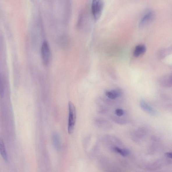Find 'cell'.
I'll return each instance as SVG.
<instances>
[{"mask_svg":"<svg viewBox=\"0 0 172 172\" xmlns=\"http://www.w3.org/2000/svg\"><path fill=\"white\" fill-rule=\"evenodd\" d=\"M69 117L68 131L70 134H72L75 128L76 120V111L75 106L71 102L68 103Z\"/></svg>","mask_w":172,"mask_h":172,"instance_id":"1","label":"cell"},{"mask_svg":"<svg viewBox=\"0 0 172 172\" xmlns=\"http://www.w3.org/2000/svg\"><path fill=\"white\" fill-rule=\"evenodd\" d=\"M104 6L103 0H92L91 12L95 20H97L101 16Z\"/></svg>","mask_w":172,"mask_h":172,"instance_id":"2","label":"cell"},{"mask_svg":"<svg viewBox=\"0 0 172 172\" xmlns=\"http://www.w3.org/2000/svg\"><path fill=\"white\" fill-rule=\"evenodd\" d=\"M155 17V14L152 11L150 10L146 12L141 17L139 22V26L142 27L147 25L153 20Z\"/></svg>","mask_w":172,"mask_h":172,"instance_id":"3","label":"cell"},{"mask_svg":"<svg viewBox=\"0 0 172 172\" xmlns=\"http://www.w3.org/2000/svg\"><path fill=\"white\" fill-rule=\"evenodd\" d=\"M49 51L48 43L46 41H44L41 47V53L43 64L45 66H47L49 63Z\"/></svg>","mask_w":172,"mask_h":172,"instance_id":"4","label":"cell"},{"mask_svg":"<svg viewBox=\"0 0 172 172\" xmlns=\"http://www.w3.org/2000/svg\"><path fill=\"white\" fill-rule=\"evenodd\" d=\"M160 83L161 85L166 88H169L172 86V75H169L164 76L161 78Z\"/></svg>","mask_w":172,"mask_h":172,"instance_id":"5","label":"cell"},{"mask_svg":"<svg viewBox=\"0 0 172 172\" xmlns=\"http://www.w3.org/2000/svg\"><path fill=\"white\" fill-rule=\"evenodd\" d=\"M140 106L143 110L149 114L153 115L156 114L155 111L149 104H148L144 100H141Z\"/></svg>","mask_w":172,"mask_h":172,"instance_id":"6","label":"cell"},{"mask_svg":"<svg viewBox=\"0 0 172 172\" xmlns=\"http://www.w3.org/2000/svg\"><path fill=\"white\" fill-rule=\"evenodd\" d=\"M146 48L144 45H139L136 47L134 52V56L136 57H138L139 56L144 54Z\"/></svg>","mask_w":172,"mask_h":172,"instance_id":"7","label":"cell"},{"mask_svg":"<svg viewBox=\"0 0 172 172\" xmlns=\"http://www.w3.org/2000/svg\"><path fill=\"white\" fill-rule=\"evenodd\" d=\"M0 154L6 162L8 161V156L3 141L0 138Z\"/></svg>","mask_w":172,"mask_h":172,"instance_id":"8","label":"cell"},{"mask_svg":"<svg viewBox=\"0 0 172 172\" xmlns=\"http://www.w3.org/2000/svg\"><path fill=\"white\" fill-rule=\"evenodd\" d=\"M52 142L54 148L58 149L60 147V138L59 135L56 132H54L52 134Z\"/></svg>","mask_w":172,"mask_h":172,"instance_id":"9","label":"cell"},{"mask_svg":"<svg viewBox=\"0 0 172 172\" xmlns=\"http://www.w3.org/2000/svg\"><path fill=\"white\" fill-rule=\"evenodd\" d=\"M120 91L118 90H113L107 91L106 95L109 98L114 99L120 95Z\"/></svg>","mask_w":172,"mask_h":172,"instance_id":"10","label":"cell"},{"mask_svg":"<svg viewBox=\"0 0 172 172\" xmlns=\"http://www.w3.org/2000/svg\"><path fill=\"white\" fill-rule=\"evenodd\" d=\"M114 150L117 153L124 157L127 156L130 153L129 150L127 149H121L118 147H115Z\"/></svg>","mask_w":172,"mask_h":172,"instance_id":"11","label":"cell"},{"mask_svg":"<svg viewBox=\"0 0 172 172\" xmlns=\"http://www.w3.org/2000/svg\"><path fill=\"white\" fill-rule=\"evenodd\" d=\"M4 93V87L3 80L1 76H0V95L3 97Z\"/></svg>","mask_w":172,"mask_h":172,"instance_id":"12","label":"cell"},{"mask_svg":"<svg viewBox=\"0 0 172 172\" xmlns=\"http://www.w3.org/2000/svg\"><path fill=\"white\" fill-rule=\"evenodd\" d=\"M115 112L117 116L119 117L122 116L124 114L123 111L121 109H117Z\"/></svg>","mask_w":172,"mask_h":172,"instance_id":"13","label":"cell"},{"mask_svg":"<svg viewBox=\"0 0 172 172\" xmlns=\"http://www.w3.org/2000/svg\"><path fill=\"white\" fill-rule=\"evenodd\" d=\"M165 155H166L167 157L169 158H172V154L171 152H167V153L165 154Z\"/></svg>","mask_w":172,"mask_h":172,"instance_id":"14","label":"cell"}]
</instances>
